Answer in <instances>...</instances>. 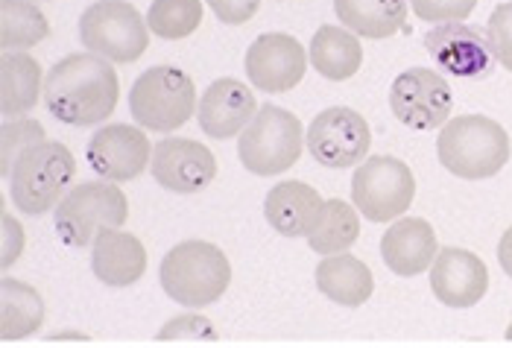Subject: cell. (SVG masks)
Here are the masks:
<instances>
[{
    "label": "cell",
    "mask_w": 512,
    "mask_h": 348,
    "mask_svg": "<svg viewBox=\"0 0 512 348\" xmlns=\"http://www.w3.org/2000/svg\"><path fill=\"white\" fill-rule=\"evenodd\" d=\"M120 79L97 53H71L44 77V106L68 126H94L115 115Z\"/></svg>",
    "instance_id": "obj_1"
},
{
    "label": "cell",
    "mask_w": 512,
    "mask_h": 348,
    "mask_svg": "<svg viewBox=\"0 0 512 348\" xmlns=\"http://www.w3.org/2000/svg\"><path fill=\"white\" fill-rule=\"evenodd\" d=\"M436 155L448 173L469 182H480L498 176L510 161V135L492 117H451L439 132Z\"/></svg>",
    "instance_id": "obj_2"
},
{
    "label": "cell",
    "mask_w": 512,
    "mask_h": 348,
    "mask_svg": "<svg viewBox=\"0 0 512 348\" xmlns=\"http://www.w3.org/2000/svg\"><path fill=\"white\" fill-rule=\"evenodd\" d=\"M161 290L185 308L214 305L232 284L229 258L208 240H185L173 246L158 267Z\"/></svg>",
    "instance_id": "obj_3"
},
{
    "label": "cell",
    "mask_w": 512,
    "mask_h": 348,
    "mask_svg": "<svg viewBox=\"0 0 512 348\" xmlns=\"http://www.w3.org/2000/svg\"><path fill=\"white\" fill-rule=\"evenodd\" d=\"M77 176L74 153L65 144L41 141L21 155L9 176V194L21 214L39 217L53 211Z\"/></svg>",
    "instance_id": "obj_4"
},
{
    "label": "cell",
    "mask_w": 512,
    "mask_h": 348,
    "mask_svg": "<svg viewBox=\"0 0 512 348\" xmlns=\"http://www.w3.org/2000/svg\"><path fill=\"white\" fill-rule=\"evenodd\" d=\"M129 220V202L115 182H82L71 188L53 211V226L65 246H94L97 234L120 229Z\"/></svg>",
    "instance_id": "obj_5"
},
{
    "label": "cell",
    "mask_w": 512,
    "mask_h": 348,
    "mask_svg": "<svg viewBox=\"0 0 512 348\" xmlns=\"http://www.w3.org/2000/svg\"><path fill=\"white\" fill-rule=\"evenodd\" d=\"M299 117L278 106H261L249 126L240 132L237 155L240 164L255 176H278L302 158V144H308Z\"/></svg>",
    "instance_id": "obj_6"
},
{
    "label": "cell",
    "mask_w": 512,
    "mask_h": 348,
    "mask_svg": "<svg viewBox=\"0 0 512 348\" xmlns=\"http://www.w3.org/2000/svg\"><path fill=\"white\" fill-rule=\"evenodd\" d=\"M129 112L150 132H173L197 112L194 79L173 65H156L135 79L129 91Z\"/></svg>",
    "instance_id": "obj_7"
},
{
    "label": "cell",
    "mask_w": 512,
    "mask_h": 348,
    "mask_svg": "<svg viewBox=\"0 0 512 348\" xmlns=\"http://www.w3.org/2000/svg\"><path fill=\"white\" fill-rule=\"evenodd\" d=\"M141 12L126 0H97L79 18V39L88 53H97L109 62H135L147 53L150 33Z\"/></svg>",
    "instance_id": "obj_8"
},
{
    "label": "cell",
    "mask_w": 512,
    "mask_h": 348,
    "mask_svg": "<svg viewBox=\"0 0 512 348\" xmlns=\"http://www.w3.org/2000/svg\"><path fill=\"white\" fill-rule=\"evenodd\" d=\"M416 196V179L404 161L393 155H372L360 161L352 179V202L372 223H390L401 217Z\"/></svg>",
    "instance_id": "obj_9"
},
{
    "label": "cell",
    "mask_w": 512,
    "mask_h": 348,
    "mask_svg": "<svg viewBox=\"0 0 512 348\" xmlns=\"http://www.w3.org/2000/svg\"><path fill=\"white\" fill-rule=\"evenodd\" d=\"M305 138H308V150L316 158V164L331 167V170L355 167L372 147V129L366 117L346 106L319 112L314 123L308 126Z\"/></svg>",
    "instance_id": "obj_10"
},
{
    "label": "cell",
    "mask_w": 512,
    "mask_h": 348,
    "mask_svg": "<svg viewBox=\"0 0 512 348\" xmlns=\"http://www.w3.org/2000/svg\"><path fill=\"white\" fill-rule=\"evenodd\" d=\"M390 109L404 126L416 132H431L451 120L454 94L442 74L410 68L395 77L390 88Z\"/></svg>",
    "instance_id": "obj_11"
},
{
    "label": "cell",
    "mask_w": 512,
    "mask_h": 348,
    "mask_svg": "<svg viewBox=\"0 0 512 348\" xmlns=\"http://www.w3.org/2000/svg\"><path fill=\"white\" fill-rule=\"evenodd\" d=\"M246 77L264 94L293 91L308 71V53L302 41L287 33H264L246 50Z\"/></svg>",
    "instance_id": "obj_12"
},
{
    "label": "cell",
    "mask_w": 512,
    "mask_h": 348,
    "mask_svg": "<svg viewBox=\"0 0 512 348\" xmlns=\"http://www.w3.org/2000/svg\"><path fill=\"white\" fill-rule=\"evenodd\" d=\"M88 164L100 179L109 182H132L138 179L150 161H153V147L150 138L132 126V123H112L94 132L88 144Z\"/></svg>",
    "instance_id": "obj_13"
},
{
    "label": "cell",
    "mask_w": 512,
    "mask_h": 348,
    "mask_svg": "<svg viewBox=\"0 0 512 348\" xmlns=\"http://www.w3.org/2000/svg\"><path fill=\"white\" fill-rule=\"evenodd\" d=\"M153 179L173 194H199L217 176L214 153L191 138H167L158 141L150 161Z\"/></svg>",
    "instance_id": "obj_14"
},
{
    "label": "cell",
    "mask_w": 512,
    "mask_h": 348,
    "mask_svg": "<svg viewBox=\"0 0 512 348\" xmlns=\"http://www.w3.org/2000/svg\"><path fill=\"white\" fill-rule=\"evenodd\" d=\"M425 47L436 65L454 77L480 79L492 74V47L486 33L474 30L460 21H445L436 24L425 36Z\"/></svg>",
    "instance_id": "obj_15"
},
{
    "label": "cell",
    "mask_w": 512,
    "mask_h": 348,
    "mask_svg": "<svg viewBox=\"0 0 512 348\" xmlns=\"http://www.w3.org/2000/svg\"><path fill=\"white\" fill-rule=\"evenodd\" d=\"M431 290L445 308H472L489 290V270L469 249H442L431 264Z\"/></svg>",
    "instance_id": "obj_16"
},
{
    "label": "cell",
    "mask_w": 512,
    "mask_h": 348,
    "mask_svg": "<svg viewBox=\"0 0 512 348\" xmlns=\"http://www.w3.org/2000/svg\"><path fill=\"white\" fill-rule=\"evenodd\" d=\"M255 94L249 85H243L240 79H217L208 85V91L202 94L197 106L199 129L214 138V141H226L235 138L237 132H243L249 126V120L255 117Z\"/></svg>",
    "instance_id": "obj_17"
},
{
    "label": "cell",
    "mask_w": 512,
    "mask_h": 348,
    "mask_svg": "<svg viewBox=\"0 0 512 348\" xmlns=\"http://www.w3.org/2000/svg\"><path fill=\"white\" fill-rule=\"evenodd\" d=\"M436 252V234L431 223L422 217H401L381 237V258L401 278H413L428 270L434 264Z\"/></svg>",
    "instance_id": "obj_18"
},
{
    "label": "cell",
    "mask_w": 512,
    "mask_h": 348,
    "mask_svg": "<svg viewBox=\"0 0 512 348\" xmlns=\"http://www.w3.org/2000/svg\"><path fill=\"white\" fill-rule=\"evenodd\" d=\"M91 270L106 287H132L147 272V249L135 234L106 229L91 246Z\"/></svg>",
    "instance_id": "obj_19"
},
{
    "label": "cell",
    "mask_w": 512,
    "mask_h": 348,
    "mask_svg": "<svg viewBox=\"0 0 512 348\" xmlns=\"http://www.w3.org/2000/svg\"><path fill=\"white\" fill-rule=\"evenodd\" d=\"M325 211L322 196L305 182H278L264 199L267 223L284 237H308L319 226Z\"/></svg>",
    "instance_id": "obj_20"
},
{
    "label": "cell",
    "mask_w": 512,
    "mask_h": 348,
    "mask_svg": "<svg viewBox=\"0 0 512 348\" xmlns=\"http://www.w3.org/2000/svg\"><path fill=\"white\" fill-rule=\"evenodd\" d=\"M316 287L334 305L360 308L375 293V275L360 258L349 255V252L325 255L316 267Z\"/></svg>",
    "instance_id": "obj_21"
},
{
    "label": "cell",
    "mask_w": 512,
    "mask_h": 348,
    "mask_svg": "<svg viewBox=\"0 0 512 348\" xmlns=\"http://www.w3.org/2000/svg\"><path fill=\"white\" fill-rule=\"evenodd\" d=\"M0 112L3 117H24L39 106L44 94L41 65L27 50H3L0 62Z\"/></svg>",
    "instance_id": "obj_22"
},
{
    "label": "cell",
    "mask_w": 512,
    "mask_h": 348,
    "mask_svg": "<svg viewBox=\"0 0 512 348\" xmlns=\"http://www.w3.org/2000/svg\"><path fill=\"white\" fill-rule=\"evenodd\" d=\"M346 30L363 39H390L407 21V0H334Z\"/></svg>",
    "instance_id": "obj_23"
},
{
    "label": "cell",
    "mask_w": 512,
    "mask_h": 348,
    "mask_svg": "<svg viewBox=\"0 0 512 348\" xmlns=\"http://www.w3.org/2000/svg\"><path fill=\"white\" fill-rule=\"evenodd\" d=\"M44 322V299L36 287L3 278L0 281V340L15 343L24 337H33Z\"/></svg>",
    "instance_id": "obj_24"
},
{
    "label": "cell",
    "mask_w": 512,
    "mask_h": 348,
    "mask_svg": "<svg viewBox=\"0 0 512 348\" xmlns=\"http://www.w3.org/2000/svg\"><path fill=\"white\" fill-rule=\"evenodd\" d=\"M363 47L346 27H319L311 39V65L331 82L352 79L360 71Z\"/></svg>",
    "instance_id": "obj_25"
},
{
    "label": "cell",
    "mask_w": 512,
    "mask_h": 348,
    "mask_svg": "<svg viewBox=\"0 0 512 348\" xmlns=\"http://www.w3.org/2000/svg\"><path fill=\"white\" fill-rule=\"evenodd\" d=\"M357 237H360L357 208H352V205L343 202V199H328L319 226L308 234V243H311L314 252H319V255L325 258V255L349 252L357 243Z\"/></svg>",
    "instance_id": "obj_26"
},
{
    "label": "cell",
    "mask_w": 512,
    "mask_h": 348,
    "mask_svg": "<svg viewBox=\"0 0 512 348\" xmlns=\"http://www.w3.org/2000/svg\"><path fill=\"white\" fill-rule=\"evenodd\" d=\"M3 50H27L50 36V24L33 0H0Z\"/></svg>",
    "instance_id": "obj_27"
},
{
    "label": "cell",
    "mask_w": 512,
    "mask_h": 348,
    "mask_svg": "<svg viewBox=\"0 0 512 348\" xmlns=\"http://www.w3.org/2000/svg\"><path fill=\"white\" fill-rule=\"evenodd\" d=\"M202 24V0H153L147 12V27L158 39L179 41L197 33Z\"/></svg>",
    "instance_id": "obj_28"
},
{
    "label": "cell",
    "mask_w": 512,
    "mask_h": 348,
    "mask_svg": "<svg viewBox=\"0 0 512 348\" xmlns=\"http://www.w3.org/2000/svg\"><path fill=\"white\" fill-rule=\"evenodd\" d=\"M41 141H47V135H44V126H41L39 120L6 117L3 120V132H0V176L9 182L15 161L27 153L30 147L41 144Z\"/></svg>",
    "instance_id": "obj_29"
},
{
    "label": "cell",
    "mask_w": 512,
    "mask_h": 348,
    "mask_svg": "<svg viewBox=\"0 0 512 348\" xmlns=\"http://www.w3.org/2000/svg\"><path fill=\"white\" fill-rule=\"evenodd\" d=\"M486 39L492 47V56L512 71V0L510 3H501L489 21H486Z\"/></svg>",
    "instance_id": "obj_30"
},
{
    "label": "cell",
    "mask_w": 512,
    "mask_h": 348,
    "mask_svg": "<svg viewBox=\"0 0 512 348\" xmlns=\"http://www.w3.org/2000/svg\"><path fill=\"white\" fill-rule=\"evenodd\" d=\"M158 343H179V340H211L217 343V331L208 319H202L197 313H185L170 319L156 337Z\"/></svg>",
    "instance_id": "obj_31"
},
{
    "label": "cell",
    "mask_w": 512,
    "mask_h": 348,
    "mask_svg": "<svg viewBox=\"0 0 512 348\" xmlns=\"http://www.w3.org/2000/svg\"><path fill=\"white\" fill-rule=\"evenodd\" d=\"M410 3H413V12L428 24L466 21L477 6V0H410Z\"/></svg>",
    "instance_id": "obj_32"
},
{
    "label": "cell",
    "mask_w": 512,
    "mask_h": 348,
    "mask_svg": "<svg viewBox=\"0 0 512 348\" xmlns=\"http://www.w3.org/2000/svg\"><path fill=\"white\" fill-rule=\"evenodd\" d=\"M0 226H3V240H0V267L3 270H9L18 258H21V252H24V246H27V237H24V229H21V223L12 217V214H6L3 211V217H0Z\"/></svg>",
    "instance_id": "obj_33"
},
{
    "label": "cell",
    "mask_w": 512,
    "mask_h": 348,
    "mask_svg": "<svg viewBox=\"0 0 512 348\" xmlns=\"http://www.w3.org/2000/svg\"><path fill=\"white\" fill-rule=\"evenodd\" d=\"M208 6H211V12H214L223 24L240 27V24H246L249 18L258 15L261 0H208Z\"/></svg>",
    "instance_id": "obj_34"
},
{
    "label": "cell",
    "mask_w": 512,
    "mask_h": 348,
    "mask_svg": "<svg viewBox=\"0 0 512 348\" xmlns=\"http://www.w3.org/2000/svg\"><path fill=\"white\" fill-rule=\"evenodd\" d=\"M498 261H501V270L512 278V226L504 232L501 243H498Z\"/></svg>",
    "instance_id": "obj_35"
},
{
    "label": "cell",
    "mask_w": 512,
    "mask_h": 348,
    "mask_svg": "<svg viewBox=\"0 0 512 348\" xmlns=\"http://www.w3.org/2000/svg\"><path fill=\"white\" fill-rule=\"evenodd\" d=\"M507 340H510V343H512V325H510V328H507Z\"/></svg>",
    "instance_id": "obj_36"
}]
</instances>
